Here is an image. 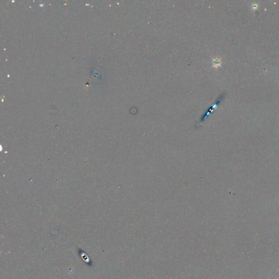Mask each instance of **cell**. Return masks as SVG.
Wrapping results in <instances>:
<instances>
[{
    "label": "cell",
    "instance_id": "6da1fadb",
    "mask_svg": "<svg viewBox=\"0 0 279 279\" xmlns=\"http://www.w3.org/2000/svg\"><path fill=\"white\" fill-rule=\"evenodd\" d=\"M213 67L215 68H217L218 67H220L221 65V61L219 58H215L213 61Z\"/></svg>",
    "mask_w": 279,
    "mask_h": 279
},
{
    "label": "cell",
    "instance_id": "7a4b0ae2",
    "mask_svg": "<svg viewBox=\"0 0 279 279\" xmlns=\"http://www.w3.org/2000/svg\"><path fill=\"white\" fill-rule=\"evenodd\" d=\"M278 272H279V270H278Z\"/></svg>",
    "mask_w": 279,
    "mask_h": 279
}]
</instances>
